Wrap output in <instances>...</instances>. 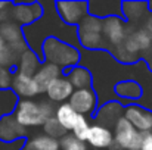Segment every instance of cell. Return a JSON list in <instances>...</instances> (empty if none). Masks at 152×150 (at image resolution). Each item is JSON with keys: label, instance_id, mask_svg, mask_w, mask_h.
Instances as JSON below:
<instances>
[{"label": "cell", "instance_id": "cb8c5ba5", "mask_svg": "<svg viewBox=\"0 0 152 150\" xmlns=\"http://www.w3.org/2000/svg\"><path fill=\"white\" fill-rule=\"evenodd\" d=\"M61 149L62 150H90V147L87 146L86 141L77 140L71 133H66L61 140H59Z\"/></svg>", "mask_w": 152, "mask_h": 150}, {"label": "cell", "instance_id": "603a6c76", "mask_svg": "<svg viewBox=\"0 0 152 150\" xmlns=\"http://www.w3.org/2000/svg\"><path fill=\"white\" fill-rule=\"evenodd\" d=\"M115 93L118 97L121 99H127V100H134L142 97L143 94V90L142 87L133 81V80H124V81H120L117 86H115Z\"/></svg>", "mask_w": 152, "mask_h": 150}, {"label": "cell", "instance_id": "5b68a950", "mask_svg": "<svg viewBox=\"0 0 152 150\" xmlns=\"http://www.w3.org/2000/svg\"><path fill=\"white\" fill-rule=\"evenodd\" d=\"M55 10L59 19L68 27H77L89 15L87 1H56Z\"/></svg>", "mask_w": 152, "mask_h": 150}, {"label": "cell", "instance_id": "ac0fdd59", "mask_svg": "<svg viewBox=\"0 0 152 150\" xmlns=\"http://www.w3.org/2000/svg\"><path fill=\"white\" fill-rule=\"evenodd\" d=\"M123 106L118 103V101H109L106 104H103V107H101L99 113H98V121H99V125L103 127H108L109 125H115L117 121L123 116Z\"/></svg>", "mask_w": 152, "mask_h": 150}, {"label": "cell", "instance_id": "7c38bea8", "mask_svg": "<svg viewBox=\"0 0 152 150\" xmlns=\"http://www.w3.org/2000/svg\"><path fill=\"white\" fill-rule=\"evenodd\" d=\"M86 143L89 147L96 150H111L114 146V134L111 128L99 124L90 125V130L86 137Z\"/></svg>", "mask_w": 152, "mask_h": 150}, {"label": "cell", "instance_id": "d6986e66", "mask_svg": "<svg viewBox=\"0 0 152 150\" xmlns=\"http://www.w3.org/2000/svg\"><path fill=\"white\" fill-rule=\"evenodd\" d=\"M66 78L71 83V86L74 87V90L90 88L92 87V81H93V77H92L90 71L87 68L81 66V65H77V66L71 68Z\"/></svg>", "mask_w": 152, "mask_h": 150}, {"label": "cell", "instance_id": "3957f363", "mask_svg": "<svg viewBox=\"0 0 152 150\" xmlns=\"http://www.w3.org/2000/svg\"><path fill=\"white\" fill-rule=\"evenodd\" d=\"M77 40L81 47L87 50H98L105 47L103 21L93 15H87L77 27Z\"/></svg>", "mask_w": 152, "mask_h": 150}, {"label": "cell", "instance_id": "44dd1931", "mask_svg": "<svg viewBox=\"0 0 152 150\" xmlns=\"http://www.w3.org/2000/svg\"><path fill=\"white\" fill-rule=\"evenodd\" d=\"M53 116L56 118V121L61 124V127H62L66 133H71V130H72V127H74L77 118H78V113H77V112L68 104V101H66V103H62V104H59L58 107H55V115H53Z\"/></svg>", "mask_w": 152, "mask_h": 150}, {"label": "cell", "instance_id": "4dcf8cb0", "mask_svg": "<svg viewBox=\"0 0 152 150\" xmlns=\"http://www.w3.org/2000/svg\"><path fill=\"white\" fill-rule=\"evenodd\" d=\"M6 46H7V44H6V43H4V40H3V38L0 37V51H1L3 49H4Z\"/></svg>", "mask_w": 152, "mask_h": 150}, {"label": "cell", "instance_id": "6da1fadb", "mask_svg": "<svg viewBox=\"0 0 152 150\" xmlns=\"http://www.w3.org/2000/svg\"><path fill=\"white\" fill-rule=\"evenodd\" d=\"M53 115L55 106L49 100L36 101L34 99H19L13 109V118L25 130L43 127L45 122Z\"/></svg>", "mask_w": 152, "mask_h": 150}, {"label": "cell", "instance_id": "4fadbf2b", "mask_svg": "<svg viewBox=\"0 0 152 150\" xmlns=\"http://www.w3.org/2000/svg\"><path fill=\"white\" fill-rule=\"evenodd\" d=\"M27 136V130L21 127L13 115H4L0 118V141L1 143H13L16 140H24Z\"/></svg>", "mask_w": 152, "mask_h": 150}, {"label": "cell", "instance_id": "f1b7e54d", "mask_svg": "<svg viewBox=\"0 0 152 150\" xmlns=\"http://www.w3.org/2000/svg\"><path fill=\"white\" fill-rule=\"evenodd\" d=\"M140 150H152V133L143 134V141Z\"/></svg>", "mask_w": 152, "mask_h": 150}, {"label": "cell", "instance_id": "8fae6325", "mask_svg": "<svg viewBox=\"0 0 152 150\" xmlns=\"http://www.w3.org/2000/svg\"><path fill=\"white\" fill-rule=\"evenodd\" d=\"M10 91L19 97V99H34L36 96L40 94L39 86L36 84L34 78L21 72H13L12 75V84H10Z\"/></svg>", "mask_w": 152, "mask_h": 150}, {"label": "cell", "instance_id": "9a60e30c", "mask_svg": "<svg viewBox=\"0 0 152 150\" xmlns=\"http://www.w3.org/2000/svg\"><path fill=\"white\" fill-rule=\"evenodd\" d=\"M59 77H62L61 75V68H58V66L46 62V63H42L40 65V68L37 69V72L34 74L33 78H34L36 84L39 86L40 94H45L46 93V88L50 86L56 78H59Z\"/></svg>", "mask_w": 152, "mask_h": 150}, {"label": "cell", "instance_id": "484cf974", "mask_svg": "<svg viewBox=\"0 0 152 150\" xmlns=\"http://www.w3.org/2000/svg\"><path fill=\"white\" fill-rule=\"evenodd\" d=\"M90 130V122L87 121L86 116H81L78 115L72 130H71V134L77 138V140H81V141H86V137H87V133Z\"/></svg>", "mask_w": 152, "mask_h": 150}, {"label": "cell", "instance_id": "2e32d148", "mask_svg": "<svg viewBox=\"0 0 152 150\" xmlns=\"http://www.w3.org/2000/svg\"><path fill=\"white\" fill-rule=\"evenodd\" d=\"M89 15L96 18H109V16H123L120 1H89Z\"/></svg>", "mask_w": 152, "mask_h": 150}, {"label": "cell", "instance_id": "5bb4252c", "mask_svg": "<svg viewBox=\"0 0 152 150\" xmlns=\"http://www.w3.org/2000/svg\"><path fill=\"white\" fill-rule=\"evenodd\" d=\"M74 93V87L68 81L66 77H59L56 78L50 86L46 88V96L50 103H66L71 94Z\"/></svg>", "mask_w": 152, "mask_h": 150}, {"label": "cell", "instance_id": "4316f807", "mask_svg": "<svg viewBox=\"0 0 152 150\" xmlns=\"http://www.w3.org/2000/svg\"><path fill=\"white\" fill-rule=\"evenodd\" d=\"M12 69L0 66V91H6L10 90V84H12Z\"/></svg>", "mask_w": 152, "mask_h": 150}, {"label": "cell", "instance_id": "7a4b0ae2", "mask_svg": "<svg viewBox=\"0 0 152 150\" xmlns=\"http://www.w3.org/2000/svg\"><path fill=\"white\" fill-rule=\"evenodd\" d=\"M40 57L58 68H74L81 59V53L74 44L58 38H46L40 49Z\"/></svg>", "mask_w": 152, "mask_h": 150}, {"label": "cell", "instance_id": "e0dca14e", "mask_svg": "<svg viewBox=\"0 0 152 150\" xmlns=\"http://www.w3.org/2000/svg\"><path fill=\"white\" fill-rule=\"evenodd\" d=\"M42 65V59L37 53H34L33 50H25L24 53H21L18 56V63H16V71L30 77H34V74L37 72V69Z\"/></svg>", "mask_w": 152, "mask_h": 150}, {"label": "cell", "instance_id": "9c48e42d", "mask_svg": "<svg viewBox=\"0 0 152 150\" xmlns=\"http://www.w3.org/2000/svg\"><path fill=\"white\" fill-rule=\"evenodd\" d=\"M102 21H103V38H105V43L108 41L114 47L123 44V41L126 40V37L129 34L127 24L123 19V16H109V18H105Z\"/></svg>", "mask_w": 152, "mask_h": 150}, {"label": "cell", "instance_id": "83f0119b", "mask_svg": "<svg viewBox=\"0 0 152 150\" xmlns=\"http://www.w3.org/2000/svg\"><path fill=\"white\" fill-rule=\"evenodd\" d=\"M114 56H115L120 62H124V63H132V62H136V60H137L136 56L130 54V53L124 49L121 44L115 47V50H114Z\"/></svg>", "mask_w": 152, "mask_h": 150}, {"label": "cell", "instance_id": "52a82bcc", "mask_svg": "<svg viewBox=\"0 0 152 150\" xmlns=\"http://www.w3.org/2000/svg\"><path fill=\"white\" fill-rule=\"evenodd\" d=\"M68 104L81 116H87L96 112L98 109V96L95 90L90 88H81L74 90L71 97L68 100Z\"/></svg>", "mask_w": 152, "mask_h": 150}, {"label": "cell", "instance_id": "ffe728a7", "mask_svg": "<svg viewBox=\"0 0 152 150\" xmlns=\"http://www.w3.org/2000/svg\"><path fill=\"white\" fill-rule=\"evenodd\" d=\"M121 13L130 24L139 22L148 13V3L145 1H124L121 3Z\"/></svg>", "mask_w": 152, "mask_h": 150}, {"label": "cell", "instance_id": "8992f818", "mask_svg": "<svg viewBox=\"0 0 152 150\" xmlns=\"http://www.w3.org/2000/svg\"><path fill=\"white\" fill-rule=\"evenodd\" d=\"M45 13V9L40 3H12L9 10V19L18 24L19 27H28L37 22Z\"/></svg>", "mask_w": 152, "mask_h": 150}, {"label": "cell", "instance_id": "d4e9b609", "mask_svg": "<svg viewBox=\"0 0 152 150\" xmlns=\"http://www.w3.org/2000/svg\"><path fill=\"white\" fill-rule=\"evenodd\" d=\"M43 134H46V136H49L52 138H56V140H61L65 134H66V131L61 127V124L56 121V118L55 116H52L49 118L46 122H45V125H43Z\"/></svg>", "mask_w": 152, "mask_h": 150}, {"label": "cell", "instance_id": "277c9868", "mask_svg": "<svg viewBox=\"0 0 152 150\" xmlns=\"http://www.w3.org/2000/svg\"><path fill=\"white\" fill-rule=\"evenodd\" d=\"M114 143L118 150H140L143 134L139 133L124 116L114 125Z\"/></svg>", "mask_w": 152, "mask_h": 150}, {"label": "cell", "instance_id": "30bf717a", "mask_svg": "<svg viewBox=\"0 0 152 150\" xmlns=\"http://www.w3.org/2000/svg\"><path fill=\"white\" fill-rule=\"evenodd\" d=\"M123 116L142 134L152 133V112L137 104H129L123 110Z\"/></svg>", "mask_w": 152, "mask_h": 150}, {"label": "cell", "instance_id": "ba28073f", "mask_svg": "<svg viewBox=\"0 0 152 150\" xmlns=\"http://www.w3.org/2000/svg\"><path fill=\"white\" fill-rule=\"evenodd\" d=\"M0 37L18 56L21 53H24L25 50H28V44L24 38L22 27H19L18 24H15L10 19L0 22Z\"/></svg>", "mask_w": 152, "mask_h": 150}, {"label": "cell", "instance_id": "7402d4cb", "mask_svg": "<svg viewBox=\"0 0 152 150\" xmlns=\"http://www.w3.org/2000/svg\"><path fill=\"white\" fill-rule=\"evenodd\" d=\"M25 150H61L59 140L52 138L46 134H39L25 141L24 144Z\"/></svg>", "mask_w": 152, "mask_h": 150}, {"label": "cell", "instance_id": "f546056e", "mask_svg": "<svg viewBox=\"0 0 152 150\" xmlns=\"http://www.w3.org/2000/svg\"><path fill=\"white\" fill-rule=\"evenodd\" d=\"M145 30H148V31L152 34V15L148 18V21H146V27H145Z\"/></svg>", "mask_w": 152, "mask_h": 150}]
</instances>
